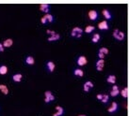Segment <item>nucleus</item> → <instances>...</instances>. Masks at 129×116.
Instances as JSON below:
<instances>
[{
    "label": "nucleus",
    "instance_id": "f257e3e1",
    "mask_svg": "<svg viewBox=\"0 0 129 116\" xmlns=\"http://www.w3.org/2000/svg\"><path fill=\"white\" fill-rule=\"evenodd\" d=\"M113 37H114V38H116L117 40L122 41V40H123V38L125 37V34L123 33V31H120L119 29H115L113 31Z\"/></svg>",
    "mask_w": 129,
    "mask_h": 116
},
{
    "label": "nucleus",
    "instance_id": "f03ea898",
    "mask_svg": "<svg viewBox=\"0 0 129 116\" xmlns=\"http://www.w3.org/2000/svg\"><path fill=\"white\" fill-rule=\"evenodd\" d=\"M82 33H83V30L80 27H74V28H73L72 32H71V36L74 37L79 38L82 36Z\"/></svg>",
    "mask_w": 129,
    "mask_h": 116
},
{
    "label": "nucleus",
    "instance_id": "7ed1b4c3",
    "mask_svg": "<svg viewBox=\"0 0 129 116\" xmlns=\"http://www.w3.org/2000/svg\"><path fill=\"white\" fill-rule=\"evenodd\" d=\"M54 99H55V97L50 91H46L44 93V102L45 103H50Z\"/></svg>",
    "mask_w": 129,
    "mask_h": 116
},
{
    "label": "nucleus",
    "instance_id": "20e7f679",
    "mask_svg": "<svg viewBox=\"0 0 129 116\" xmlns=\"http://www.w3.org/2000/svg\"><path fill=\"white\" fill-rule=\"evenodd\" d=\"M76 63H77V65H78L79 67H83V66L87 65V63H88V59H87L86 56H84V55H80V56L77 57Z\"/></svg>",
    "mask_w": 129,
    "mask_h": 116
},
{
    "label": "nucleus",
    "instance_id": "39448f33",
    "mask_svg": "<svg viewBox=\"0 0 129 116\" xmlns=\"http://www.w3.org/2000/svg\"><path fill=\"white\" fill-rule=\"evenodd\" d=\"M88 17L91 21H96L97 18H98V12L94 9H92L88 12Z\"/></svg>",
    "mask_w": 129,
    "mask_h": 116
},
{
    "label": "nucleus",
    "instance_id": "423d86ee",
    "mask_svg": "<svg viewBox=\"0 0 129 116\" xmlns=\"http://www.w3.org/2000/svg\"><path fill=\"white\" fill-rule=\"evenodd\" d=\"M120 93H121V90H120V88H119V86L118 85H113L112 86V88H111V91H110V96L111 97H117V96H119L120 95Z\"/></svg>",
    "mask_w": 129,
    "mask_h": 116
},
{
    "label": "nucleus",
    "instance_id": "0eeeda50",
    "mask_svg": "<svg viewBox=\"0 0 129 116\" xmlns=\"http://www.w3.org/2000/svg\"><path fill=\"white\" fill-rule=\"evenodd\" d=\"M104 67H105V60L104 59H99L98 61L96 62L95 64V67L98 71H102L104 69Z\"/></svg>",
    "mask_w": 129,
    "mask_h": 116
},
{
    "label": "nucleus",
    "instance_id": "6e6552de",
    "mask_svg": "<svg viewBox=\"0 0 129 116\" xmlns=\"http://www.w3.org/2000/svg\"><path fill=\"white\" fill-rule=\"evenodd\" d=\"M118 109H119V105H118V103L113 101V102L111 103L110 107H109V108H107V111H108L109 113H113V112L117 111Z\"/></svg>",
    "mask_w": 129,
    "mask_h": 116
},
{
    "label": "nucleus",
    "instance_id": "1a4fd4ad",
    "mask_svg": "<svg viewBox=\"0 0 129 116\" xmlns=\"http://www.w3.org/2000/svg\"><path fill=\"white\" fill-rule=\"evenodd\" d=\"M98 28L100 30H107V29L109 28V26H108L107 22H106V20H104V21L100 22L98 24Z\"/></svg>",
    "mask_w": 129,
    "mask_h": 116
},
{
    "label": "nucleus",
    "instance_id": "9d476101",
    "mask_svg": "<svg viewBox=\"0 0 129 116\" xmlns=\"http://www.w3.org/2000/svg\"><path fill=\"white\" fill-rule=\"evenodd\" d=\"M92 88H93V82L91 81V80H87L86 82L84 83V86H83V89H84V91L85 92H88L90 91Z\"/></svg>",
    "mask_w": 129,
    "mask_h": 116
},
{
    "label": "nucleus",
    "instance_id": "9b49d317",
    "mask_svg": "<svg viewBox=\"0 0 129 116\" xmlns=\"http://www.w3.org/2000/svg\"><path fill=\"white\" fill-rule=\"evenodd\" d=\"M102 15L104 16V18L106 19V20H110L112 18V15H111V12L108 10V9H105L102 10Z\"/></svg>",
    "mask_w": 129,
    "mask_h": 116
},
{
    "label": "nucleus",
    "instance_id": "f8f14e48",
    "mask_svg": "<svg viewBox=\"0 0 129 116\" xmlns=\"http://www.w3.org/2000/svg\"><path fill=\"white\" fill-rule=\"evenodd\" d=\"M64 113V110L60 106H57L56 107V112L53 114V116H62Z\"/></svg>",
    "mask_w": 129,
    "mask_h": 116
},
{
    "label": "nucleus",
    "instance_id": "ddd939ff",
    "mask_svg": "<svg viewBox=\"0 0 129 116\" xmlns=\"http://www.w3.org/2000/svg\"><path fill=\"white\" fill-rule=\"evenodd\" d=\"M46 67H47V69H48V71L49 72H53L54 70H55L56 68V65L54 62L52 61H49L46 63Z\"/></svg>",
    "mask_w": 129,
    "mask_h": 116
},
{
    "label": "nucleus",
    "instance_id": "4468645a",
    "mask_svg": "<svg viewBox=\"0 0 129 116\" xmlns=\"http://www.w3.org/2000/svg\"><path fill=\"white\" fill-rule=\"evenodd\" d=\"M49 8L50 6L48 4H41L40 5V10H42L43 12H44L45 14L49 12Z\"/></svg>",
    "mask_w": 129,
    "mask_h": 116
},
{
    "label": "nucleus",
    "instance_id": "2eb2a0df",
    "mask_svg": "<svg viewBox=\"0 0 129 116\" xmlns=\"http://www.w3.org/2000/svg\"><path fill=\"white\" fill-rule=\"evenodd\" d=\"M25 63H26L28 66H33V65L35 64V59H34V57L31 56V55L26 56V58H25Z\"/></svg>",
    "mask_w": 129,
    "mask_h": 116
},
{
    "label": "nucleus",
    "instance_id": "dca6fc26",
    "mask_svg": "<svg viewBox=\"0 0 129 116\" xmlns=\"http://www.w3.org/2000/svg\"><path fill=\"white\" fill-rule=\"evenodd\" d=\"M12 44L13 40L12 38H7L6 40H4V42H3V46H4V48H9V47L12 46Z\"/></svg>",
    "mask_w": 129,
    "mask_h": 116
},
{
    "label": "nucleus",
    "instance_id": "f3484780",
    "mask_svg": "<svg viewBox=\"0 0 129 116\" xmlns=\"http://www.w3.org/2000/svg\"><path fill=\"white\" fill-rule=\"evenodd\" d=\"M22 78H23V75L21 73H16L12 76L13 81H15V82H20L22 80Z\"/></svg>",
    "mask_w": 129,
    "mask_h": 116
},
{
    "label": "nucleus",
    "instance_id": "a211bd4d",
    "mask_svg": "<svg viewBox=\"0 0 129 116\" xmlns=\"http://www.w3.org/2000/svg\"><path fill=\"white\" fill-rule=\"evenodd\" d=\"M106 81L108 83H111V84H115V82H116V76L115 75H109L106 78Z\"/></svg>",
    "mask_w": 129,
    "mask_h": 116
},
{
    "label": "nucleus",
    "instance_id": "6ab92c4d",
    "mask_svg": "<svg viewBox=\"0 0 129 116\" xmlns=\"http://www.w3.org/2000/svg\"><path fill=\"white\" fill-rule=\"evenodd\" d=\"M74 75L78 76V77H83L84 76V71L81 68H75L74 70Z\"/></svg>",
    "mask_w": 129,
    "mask_h": 116
},
{
    "label": "nucleus",
    "instance_id": "aec40b11",
    "mask_svg": "<svg viewBox=\"0 0 129 116\" xmlns=\"http://www.w3.org/2000/svg\"><path fill=\"white\" fill-rule=\"evenodd\" d=\"M8 73V67L5 65L0 66V75H6Z\"/></svg>",
    "mask_w": 129,
    "mask_h": 116
},
{
    "label": "nucleus",
    "instance_id": "412c9836",
    "mask_svg": "<svg viewBox=\"0 0 129 116\" xmlns=\"http://www.w3.org/2000/svg\"><path fill=\"white\" fill-rule=\"evenodd\" d=\"M0 91L2 92L4 95H8L9 94V88L5 84H0Z\"/></svg>",
    "mask_w": 129,
    "mask_h": 116
},
{
    "label": "nucleus",
    "instance_id": "4be33fe9",
    "mask_svg": "<svg viewBox=\"0 0 129 116\" xmlns=\"http://www.w3.org/2000/svg\"><path fill=\"white\" fill-rule=\"evenodd\" d=\"M59 37H60V36L58 33H56L55 35H53V36L48 37V41H57V40L59 39Z\"/></svg>",
    "mask_w": 129,
    "mask_h": 116
},
{
    "label": "nucleus",
    "instance_id": "5701e85b",
    "mask_svg": "<svg viewBox=\"0 0 129 116\" xmlns=\"http://www.w3.org/2000/svg\"><path fill=\"white\" fill-rule=\"evenodd\" d=\"M121 95H122V97L124 98H126L128 97V89H127V87H124L123 88L122 90H121V93H120Z\"/></svg>",
    "mask_w": 129,
    "mask_h": 116
},
{
    "label": "nucleus",
    "instance_id": "b1692460",
    "mask_svg": "<svg viewBox=\"0 0 129 116\" xmlns=\"http://www.w3.org/2000/svg\"><path fill=\"white\" fill-rule=\"evenodd\" d=\"M100 38H101V37H100V35H99V34H97V33H95V34H93V36H92V41L93 43H97V42H99Z\"/></svg>",
    "mask_w": 129,
    "mask_h": 116
},
{
    "label": "nucleus",
    "instance_id": "393cba45",
    "mask_svg": "<svg viewBox=\"0 0 129 116\" xmlns=\"http://www.w3.org/2000/svg\"><path fill=\"white\" fill-rule=\"evenodd\" d=\"M95 29V27L93 26V25H87L86 28H85V32H86L87 34H91L92 32H93Z\"/></svg>",
    "mask_w": 129,
    "mask_h": 116
},
{
    "label": "nucleus",
    "instance_id": "a878e982",
    "mask_svg": "<svg viewBox=\"0 0 129 116\" xmlns=\"http://www.w3.org/2000/svg\"><path fill=\"white\" fill-rule=\"evenodd\" d=\"M108 100H109V96L106 95V94H103V98H102L101 102H102L103 104H106L107 102H108Z\"/></svg>",
    "mask_w": 129,
    "mask_h": 116
},
{
    "label": "nucleus",
    "instance_id": "bb28decb",
    "mask_svg": "<svg viewBox=\"0 0 129 116\" xmlns=\"http://www.w3.org/2000/svg\"><path fill=\"white\" fill-rule=\"evenodd\" d=\"M99 53L100 54H103L104 55H107L108 53H109V51H108L107 48H106V47H102V48H100V50H99Z\"/></svg>",
    "mask_w": 129,
    "mask_h": 116
},
{
    "label": "nucleus",
    "instance_id": "cd10ccee",
    "mask_svg": "<svg viewBox=\"0 0 129 116\" xmlns=\"http://www.w3.org/2000/svg\"><path fill=\"white\" fill-rule=\"evenodd\" d=\"M44 17L46 18V20H47V22H48V23H52V22L54 21V16H53L52 14H50V13L45 14V15H44Z\"/></svg>",
    "mask_w": 129,
    "mask_h": 116
},
{
    "label": "nucleus",
    "instance_id": "c85d7f7f",
    "mask_svg": "<svg viewBox=\"0 0 129 116\" xmlns=\"http://www.w3.org/2000/svg\"><path fill=\"white\" fill-rule=\"evenodd\" d=\"M46 33H47V34L49 35L50 37H51V36H53V35H55V34H56L55 31H52V30H50V29H47V30H46Z\"/></svg>",
    "mask_w": 129,
    "mask_h": 116
},
{
    "label": "nucleus",
    "instance_id": "c756f323",
    "mask_svg": "<svg viewBox=\"0 0 129 116\" xmlns=\"http://www.w3.org/2000/svg\"><path fill=\"white\" fill-rule=\"evenodd\" d=\"M41 22H42V24H43V25H45L46 23H48V22H47V20H46V18H45L44 16H43V18L41 19Z\"/></svg>",
    "mask_w": 129,
    "mask_h": 116
},
{
    "label": "nucleus",
    "instance_id": "7c9ffc66",
    "mask_svg": "<svg viewBox=\"0 0 129 116\" xmlns=\"http://www.w3.org/2000/svg\"><path fill=\"white\" fill-rule=\"evenodd\" d=\"M105 57H106V55H104L103 54H100V53H98V58L99 59H104L105 60Z\"/></svg>",
    "mask_w": 129,
    "mask_h": 116
},
{
    "label": "nucleus",
    "instance_id": "2f4dec72",
    "mask_svg": "<svg viewBox=\"0 0 129 116\" xmlns=\"http://www.w3.org/2000/svg\"><path fill=\"white\" fill-rule=\"evenodd\" d=\"M102 98H103V94H98V95L96 96V98H97L98 100H100V101L102 100Z\"/></svg>",
    "mask_w": 129,
    "mask_h": 116
},
{
    "label": "nucleus",
    "instance_id": "473e14b6",
    "mask_svg": "<svg viewBox=\"0 0 129 116\" xmlns=\"http://www.w3.org/2000/svg\"><path fill=\"white\" fill-rule=\"evenodd\" d=\"M4 46H3V43H0V53H2V52H4Z\"/></svg>",
    "mask_w": 129,
    "mask_h": 116
},
{
    "label": "nucleus",
    "instance_id": "72a5a7b5",
    "mask_svg": "<svg viewBox=\"0 0 129 116\" xmlns=\"http://www.w3.org/2000/svg\"><path fill=\"white\" fill-rule=\"evenodd\" d=\"M78 116H86V115H83V114H80V115H78Z\"/></svg>",
    "mask_w": 129,
    "mask_h": 116
}]
</instances>
